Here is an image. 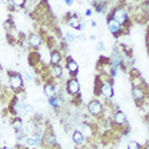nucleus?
<instances>
[{
  "label": "nucleus",
  "instance_id": "cd10ccee",
  "mask_svg": "<svg viewBox=\"0 0 149 149\" xmlns=\"http://www.w3.org/2000/svg\"><path fill=\"white\" fill-rule=\"evenodd\" d=\"M86 16H91V15H92V10H91V9H89V10H86Z\"/></svg>",
  "mask_w": 149,
  "mask_h": 149
},
{
  "label": "nucleus",
  "instance_id": "f3484780",
  "mask_svg": "<svg viewBox=\"0 0 149 149\" xmlns=\"http://www.w3.org/2000/svg\"><path fill=\"white\" fill-rule=\"evenodd\" d=\"M49 104L51 105L53 108H57V107L61 106L62 101H61L58 97H51V98H49Z\"/></svg>",
  "mask_w": 149,
  "mask_h": 149
},
{
  "label": "nucleus",
  "instance_id": "6ab92c4d",
  "mask_svg": "<svg viewBox=\"0 0 149 149\" xmlns=\"http://www.w3.org/2000/svg\"><path fill=\"white\" fill-rule=\"evenodd\" d=\"M127 149H141V145L135 141H131L127 145Z\"/></svg>",
  "mask_w": 149,
  "mask_h": 149
},
{
  "label": "nucleus",
  "instance_id": "20e7f679",
  "mask_svg": "<svg viewBox=\"0 0 149 149\" xmlns=\"http://www.w3.org/2000/svg\"><path fill=\"white\" fill-rule=\"evenodd\" d=\"M10 86L14 90H19L22 88L23 80L19 74H13L10 76Z\"/></svg>",
  "mask_w": 149,
  "mask_h": 149
},
{
  "label": "nucleus",
  "instance_id": "0eeeda50",
  "mask_svg": "<svg viewBox=\"0 0 149 149\" xmlns=\"http://www.w3.org/2000/svg\"><path fill=\"white\" fill-rule=\"evenodd\" d=\"M113 121H115V123L118 124V125H123V124L125 123V121H127V117L124 115V112L118 110V111L115 113V116H113Z\"/></svg>",
  "mask_w": 149,
  "mask_h": 149
},
{
  "label": "nucleus",
  "instance_id": "ddd939ff",
  "mask_svg": "<svg viewBox=\"0 0 149 149\" xmlns=\"http://www.w3.org/2000/svg\"><path fill=\"white\" fill-rule=\"evenodd\" d=\"M72 139L76 144H82L83 141H84V136L82 134V132L80 131H74V135H72Z\"/></svg>",
  "mask_w": 149,
  "mask_h": 149
},
{
  "label": "nucleus",
  "instance_id": "dca6fc26",
  "mask_svg": "<svg viewBox=\"0 0 149 149\" xmlns=\"http://www.w3.org/2000/svg\"><path fill=\"white\" fill-rule=\"evenodd\" d=\"M60 61H61V53L58 51L52 52V54H51V63L53 65H57V64L60 63Z\"/></svg>",
  "mask_w": 149,
  "mask_h": 149
},
{
  "label": "nucleus",
  "instance_id": "aec40b11",
  "mask_svg": "<svg viewBox=\"0 0 149 149\" xmlns=\"http://www.w3.org/2000/svg\"><path fill=\"white\" fill-rule=\"evenodd\" d=\"M26 143L29 146H36L38 144V141L34 137H28V138H26Z\"/></svg>",
  "mask_w": 149,
  "mask_h": 149
},
{
  "label": "nucleus",
  "instance_id": "2f4dec72",
  "mask_svg": "<svg viewBox=\"0 0 149 149\" xmlns=\"http://www.w3.org/2000/svg\"><path fill=\"white\" fill-rule=\"evenodd\" d=\"M2 149H12V148H10V147H3Z\"/></svg>",
  "mask_w": 149,
  "mask_h": 149
},
{
  "label": "nucleus",
  "instance_id": "f257e3e1",
  "mask_svg": "<svg viewBox=\"0 0 149 149\" xmlns=\"http://www.w3.org/2000/svg\"><path fill=\"white\" fill-rule=\"evenodd\" d=\"M112 19H115L117 23H119L120 25L125 24L127 21V11L122 8H117L113 13H112Z\"/></svg>",
  "mask_w": 149,
  "mask_h": 149
},
{
  "label": "nucleus",
  "instance_id": "7ed1b4c3",
  "mask_svg": "<svg viewBox=\"0 0 149 149\" xmlns=\"http://www.w3.org/2000/svg\"><path fill=\"white\" fill-rule=\"evenodd\" d=\"M88 109H89V111H90L91 115L97 116V115H100V113H102L103 107H102V104L97 101V100H94V101H92L89 104Z\"/></svg>",
  "mask_w": 149,
  "mask_h": 149
},
{
  "label": "nucleus",
  "instance_id": "b1692460",
  "mask_svg": "<svg viewBox=\"0 0 149 149\" xmlns=\"http://www.w3.org/2000/svg\"><path fill=\"white\" fill-rule=\"evenodd\" d=\"M97 50L98 51H105V47H104V43L103 42H98V45H97Z\"/></svg>",
  "mask_w": 149,
  "mask_h": 149
},
{
  "label": "nucleus",
  "instance_id": "393cba45",
  "mask_svg": "<svg viewBox=\"0 0 149 149\" xmlns=\"http://www.w3.org/2000/svg\"><path fill=\"white\" fill-rule=\"evenodd\" d=\"M76 38H77V39H79V40H82V41H83V40H86V35H84V34L79 35V36H77V37H76Z\"/></svg>",
  "mask_w": 149,
  "mask_h": 149
},
{
  "label": "nucleus",
  "instance_id": "423d86ee",
  "mask_svg": "<svg viewBox=\"0 0 149 149\" xmlns=\"http://www.w3.org/2000/svg\"><path fill=\"white\" fill-rule=\"evenodd\" d=\"M101 93L105 97H111L113 95V88L109 82H104L101 86Z\"/></svg>",
  "mask_w": 149,
  "mask_h": 149
},
{
  "label": "nucleus",
  "instance_id": "c756f323",
  "mask_svg": "<svg viewBox=\"0 0 149 149\" xmlns=\"http://www.w3.org/2000/svg\"><path fill=\"white\" fill-rule=\"evenodd\" d=\"M91 25H92V26H96V22H94V21H92V23H91Z\"/></svg>",
  "mask_w": 149,
  "mask_h": 149
},
{
  "label": "nucleus",
  "instance_id": "7c9ffc66",
  "mask_svg": "<svg viewBox=\"0 0 149 149\" xmlns=\"http://www.w3.org/2000/svg\"><path fill=\"white\" fill-rule=\"evenodd\" d=\"M90 39H92V40H94V39H95V36H91V37H90Z\"/></svg>",
  "mask_w": 149,
  "mask_h": 149
},
{
  "label": "nucleus",
  "instance_id": "f8f14e48",
  "mask_svg": "<svg viewBox=\"0 0 149 149\" xmlns=\"http://www.w3.org/2000/svg\"><path fill=\"white\" fill-rule=\"evenodd\" d=\"M43 142L49 146H53V145H55V137H54V135H53L51 132L45 133V137H43Z\"/></svg>",
  "mask_w": 149,
  "mask_h": 149
},
{
  "label": "nucleus",
  "instance_id": "9d476101",
  "mask_svg": "<svg viewBox=\"0 0 149 149\" xmlns=\"http://www.w3.org/2000/svg\"><path fill=\"white\" fill-rule=\"evenodd\" d=\"M56 93V90H55V86H53L52 83H48V84H45V94L47 95L48 97H54Z\"/></svg>",
  "mask_w": 149,
  "mask_h": 149
},
{
  "label": "nucleus",
  "instance_id": "1a4fd4ad",
  "mask_svg": "<svg viewBox=\"0 0 149 149\" xmlns=\"http://www.w3.org/2000/svg\"><path fill=\"white\" fill-rule=\"evenodd\" d=\"M41 42H42V39H41L40 36H38V35H36V34L30 35L29 45H31L33 48H38V47L41 45Z\"/></svg>",
  "mask_w": 149,
  "mask_h": 149
},
{
  "label": "nucleus",
  "instance_id": "f03ea898",
  "mask_svg": "<svg viewBox=\"0 0 149 149\" xmlns=\"http://www.w3.org/2000/svg\"><path fill=\"white\" fill-rule=\"evenodd\" d=\"M132 95L136 102H143L146 98V91L142 86H135L132 91Z\"/></svg>",
  "mask_w": 149,
  "mask_h": 149
},
{
  "label": "nucleus",
  "instance_id": "bb28decb",
  "mask_svg": "<svg viewBox=\"0 0 149 149\" xmlns=\"http://www.w3.org/2000/svg\"><path fill=\"white\" fill-rule=\"evenodd\" d=\"M23 74H24V77H25V79H26V81H30V76L28 74H27L26 71H24V72H23Z\"/></svg>",
  "mask_w": 149,
  "mask_h": 149
},
{
  "label": "nucleus",
  "instance_id": "4468645a",
  "mask_svg": "<svg viewBox=\"0 0 149 149\" xmlns=\"http://www.w3.org/2000/svg\"><path fill=\"white\" fill-rule=\"evenodd\" d=\"M68 24H69V26H71L72 28H76V29L79 30V26H80V21L79 19L74 15V16H71L70 19H68Z\"/></svg>",
  "mask_w": 149,
  "mask_h": 149
},
{
  "label": "nucleus",
  "instance_id": "412c9836",
  "mask_svg": "<svg viewBox=\"0 0 149 149\" xmlns=\"http://www.w3.org/2000/svg\"><path fill=\"white\" fill-rule=\"evenodd\" d=\"M66 38H67L68 42H72V41L76 39V36H74V34H71V33H67V34H66Z\"/></svg>",
  "mask_w": 149,
  "mask_h": 149
},
{
  "label": "nucleus",
  "instance_id": "2eb2a0df",
  "mask_svg": "<svg viewBox=\"0 0 149 149\" xmlns=\"http://www.w3.org/2000/svg\"><path fill=\"white\" fill-rule=\"evenodd\" d=\"M62 74H63V69L60 65H53L51 68V74L53 77H61Z\"/></svg>",
  "mask_w": 149,
  "mask_h": 149
},
{
  "label": "nucleus",
  "instance_id": "9b49d317",
  "mask_svg": "<svg viewBox=\"0 0 149 149\" xmlns=\"http://www.w3.org/2000/svg\"><path fill=\"white\" fill-rule=\"evenodd\" d=\"M67 68L69 72L72 74H74L77 71H78V64L76 63L71 57H69V60H68V63H67Z\"/></svg>",
  "mask_w": 149,
  "mask_h": 149
},
{
  "label": "nucleus",
  "instance_id": "6e6552de",
  "mask_svg": "<svg viewBox=\"0 0 149 149\" xmlns=\"http://www.w3.org/2000/svg\"><path fill=\"white\" fill-rule=\"evenodd\" d=\"M108 28L113 35H117L119 31H121V25L112 19H110L108 21Z\"/></svg>",
  "mask_w": 149,
  "mask_h": 149
},
{
  "label": "nucleus",
  "instance_id": "a878e982",
  "mask_svg": "<svg viewBox=\"0 0 149 149\" xmlns=\"http://www.w3.org/2000/svg\"><path fill=\"white\" fill-rule=\"evenodd\" d=\"M24 3H25L24 0H21V1H14V4L15 6H17V7H21V6H23Z\"/></svg>",
  "mask_w": 149,
  "mask_h": 149
},
{
  "label": "nucleus",
  "instance_id": "5701e85b",
  "mask_svg": "<svg viewBox=\"0 0 149 149\" xmlns=\"http://www.w3.org/2000/svg\"><path fill=\"white\" fill-rule=\"evenodd\" d=\"M25 134H26V133H25L24 131L19 130V133H16V137H17V139H22V138L24 137V136H25Z\"/></svg>",
  "mask_w": 149,
  "mask_h": 149
},
{
  "label": "nucleus",
  "instance_id": "c85d7f7f",
  "mask_svg": "<svg viewBox=\"0 0 149 149\" xmlns=\"http://www.w3.org/2000/svg\"><path fill=\"white\" fill-rule=\"evenodd\" d=\"M65 2H66V3H67L68 6H71V4H72V1H71V0H66Z\"/></svg>",
  "mask_w": 149,
  "mask_h": 149
},
{
  "label": "nucleus",
  "instance_id": "a211bd4d",
  "mask_svg": "<svg viewBox=\"0 0 149 149\" xmlns=\"http://www.w3.org/2000/svg\"><path fill=\"white\" fill-rule=\"evenodd\" d=\"M23 127V122L22 120L19 119V118H16V119H14V121H13V127H14L16 131H19L21 129H22Z\"/></svg>",
  "mask_w": 149,
  "mask_h": 149
},
{
  "label": "nucleus",
  "instance_id": "4be33fe9",
  "mask_svg": "<svg viewBox=\"0 0 149 149\" xmlns=\"http://www.w3.org/2000/svg\"><path fill=\"white\" fill-rule=\"evenodd\" d=\"M105 10V3H103V2H101V3L98 4L96 7V11L98 12V13H102V12Z\"/></svg>",
  "mask_w": 149,
  "mask_h": 149
},
{
  "label": "nucleus",
  "instance_id": "39448f33",
  "mask_svg": "<svg viewBox=\"0 0 149 149\" xmlns=\"http://www.w3.org/2000/svg\"><path fill=\"white\" fill-rule=\"evenodd\" d=\"M80 90V84L77 79H71L67 83V92L70 94H77Z\"/></svg>",
  "mask_w": 149,
  "mask_h": 149
}]
</instances>
